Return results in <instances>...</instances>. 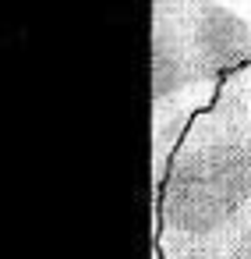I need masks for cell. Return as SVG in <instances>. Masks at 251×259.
I'll return each instance as SVG.
<instances>
[{
	"instance_id": "cell-1",
	"label": "cell",
	"mask_w": 251,
	"mask_h": 259,
	"mask_svg": "<svg viewBox=\"0 0 251 259\" xmlns=\"http://www.w3.org/2000/svg\"><path fill=\"white\" fill-rule=\"evenodd\" d=\"M251 224V71L230 78L156 167V259H237Z\"/></svg>"
},
{
	"instance_id": "cell-2",
	"label": "cell",
	"mask_w": 251,
	"mask_h": 259,
	"mask_svg": "<svg viewBox=\"0 0 251 259\" xmlns=\"http://www.w3.org/2000/svg\"><path fill=\"white\" fill-rule=\"evenodd\" d=\"M180 25L205 100H212L230 78L251 71V22L240 11L205 0L180 18Z\"/></svg>"
},
{
	"instance_id": "cell-3",
	"label": "cell",
	"mask_w": 251,
	"mask_h": 259,
	"mask_svg": "<svg viewBox=\"0 0 251 259\" xmlns=\"http://www.w3.org/2000/svg\"><path fill=\"white\" fill-rule=\"evenodd\" d=\"M198 4H205V0H156V15H163V18H184Z\"/></svg>"
},
{
	"instance_id": "cell-4",
	"label": "cell",
	"mask_w": 251,
	"mask_h": 259,
	"mask_svg": "<svg viewBox=\"0 0 251 259\" xmlns=\"http://www.w3.org/2000/svg\"><path fill=\"white\" fill-rule=\"evenodd\" d=\"M237 259H251V224L244 227V238H240V252H237Z\"/></svg>"
}]
</instances>
